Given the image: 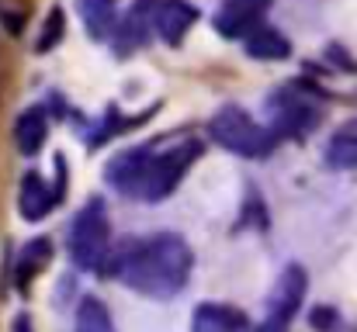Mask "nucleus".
Here are the masks:
<instances>
[{
	"label": "nucleus",
	"instance_id": "obj_3",
	"mask_svg": "<svg viewBox=\"0 0 357 332\" xmlns=\"http://www.w3.org/2000/svg\"><path fill=\"white\" fill-rule=\"evenodd\" d=\"M208 135H212L222 149H229V152H236V156H246V159L267 156V152L274 149V142H278L274 128L257 125L246 111H239V108L219 111V114L208 121Z\"/></svg>",
	"mask_w": 357,
	"mask_h": 332
},
{
	"label": "nucleus",
	"instance_id": "obj_1",
	"mask_svg": "<svg viewBox=\"0 0 357 332\" xmlns=\"http://www.w3.org/2000/svg\"><path fill=\"white\" fill-rule=\"evenodd\" d=\"M191 263V246L174 232H160L153 239H128L119 253H112L108 274L146 298L167 301L188 287Z\"/></svg>",
	"mask_w": 357,
	"mask_h": 332
},
{
	"label": "nucleus",
	"instance_id": "obj_5",
	"mask_svg": "<svg viewBox=\"0 0 357 332\" xmlns=\"http://www.w3.org/2000/svg\"><path fill=\"white\" fill-rule=\"evenodd\" d=\"M305 287H309L305 270H302L298 263H288V267L281 270L278 284L271 287V298H267V319H264L260 332H284L288 329V326L295 322L302 301H305Z\"/></svg>",
	"mask_w": 357,
	"mask_h": 332
},
{
	"label": "nucleus",
	"instance_id": "obj_2",
	"mask_svg": "<svg viewBox=\"0 0 357 332\" xmlns=\"http://www.w3.org/2000/svg\"><path fill=\"white\" fill-rule=\"evenodd\" d=\"M66 253H70V260L80 270H108V260H112V225H108V212H105L101 198L87 201L77 212V219L70 225Z\"/></svg>",
	"mask_w": 357,
	"mask_h": 332
},
{
	"label": "nucleus",
	"instance_id": "obj_12",
	"mask_svg": "<svg viewBox=\"0 0 357 332\" xmlns=\"http://www.w3.org/2000/svg\"><path fill=\"white\" fill-rule=\"evenodd\" d=\"M246 52L253 56V59H288L291 56V42L278 31V28H271V24H260L257 31H250L246 35Z\"/></svg>",
	"mask_w": 357,
	"mask_h": 332
},
{
	"label": "nucleus",
	"instance_id": "obj_13",
	"mask_svg": "<svg viewBox=\"0 0 357 332\" xmlns=\"http://www.w3.org/2000/svg\"><path fill=\"white\" fill-rule=\"evenodd\" d=\"M45 132H49V121H45V114H42L38 108L24 111V114L17 118V125H14L17 149H21L24 156L38 152V149H42V142H45Z\"/></svg>",
	"mask_w": 357,
	"mask_h": 332
},
{
	"label": "nucleus",
	"instance_id": "obj_9",
	"mask_svg": "<svg viewBox=\"0 0 357 332\" xmlns=\"http://www.w3.org/2000/svg\"><path fill=\"white\" fill-rule=\"evenodd\" d=\"M271 0H226L222 10L215 14V28L219 35H229V38H239V35H250L260 28V17L267 14Z\"/></svg>",
	"mask_w": 357,
	"mask_h": 332
},
{
	"label": "nucleus",
	"instance_id": "obj_11",
	"mask_svg": "<svg viewBox=\"0 0 357 332\" xmlns=\"http://www.w3.org/2000/svg\"><path fill=\"white\" fill-rule=\"evenodd\" d=\"M52 205H56V194L49 191V184L38 177V173H24V180H21V194H17V208H21V215L28 221H38L45 219L49 212H52Z\"/></svg>",
	"mask_w": 357,
	"mask_h": 332
},
{
	"label": "nucleus",
	"instance_id": "obj_10",
	"mask_svg": "<svg viewBox=\"0 0 357 332\" xmlns=\"http://www.w3.org/2000/svg\"><path fill=\"white\" fill-rule=\"evenodd\" d=\"M191 332H250V319L233 305L205 301L191 315Z\"/></svg>",
	"mask_w": 357,
	"mask_h": 332
},
{
	"label": "nucleus",
	"instance_id": "obj_8",
	"mask_svg": "<svg viewBox=\"0 0 357 332\" xmlns=\"http://www.w3.org/2000/svg\"><path fill=\"white\" fill-rule=\"evenodd\" d=\"M142 7H146L149 24L156 28V35L163 42H181L188 35V28L195 24V17H198V10L188 0H149Z\"/></svg>",
	"mask_w": 357,
	"mask_h": 332
},
{
	"label": "nucleus",
	"instance_id": "obj_15",
	"mask_svg": "<svg viewBox=\"0 0 357 332\" xmlns=\"http://www.w3.org/2000/svg\"><path fill=\"white\" fill-rule=\"evenodd\" d=\"M77 332H115L112 312L98 298H84L77 308Z\"/></svg>",
	"mask_w": 357,
	"mask_h": 332
},
{
	"label": "nucleus",
	"instance_id": "obj_14",
	"mask_svg": "<svg viewBox=\"0 0 357 332\" xmlns=\"http://www.w3.org/2000/svg\"><path fill=\"white\" fill-rule=\"evenodd\" d=\"M326 163L333 170H357V121L344 125L330 145H326Z\"/></svg>",
	"mask_w": 357,
	"mask_h": 332
},
{
	"label": "nucleus",
	"instance_id": "obj_7",
	"mask_svg": "<svg viewBox=\"0 0 357 332\" xmlns=\"http://www.w3.org/2000/svg\"><path fill=\"white\" fill-rule=\"evenodd\" d=\"M153 149H146V145H135V149H125L121 156H115L112 163H108V184L112 187H119L121 194H128V198H139V191H142V180H146V173H149V163H153Z\"/></svg>",
	"mask_w": 357,
	"mask_h": 332
},
{
	"label": "nucleus",
	"instance_id": "obj_6",
	"mask_svg": "<svg viewBox=\"0 0 357 332\" xmlns=\"http://www.w3.org/2000/svg\"><path fill=\"white\" fill-rule=\"evenodd\" d=\"M271 111H274V135H302L309 128H316L319 111L312 108L298 87L278 90L271 97Z\"/></svg>",
	"mask_w": 357,
	"mask_h": 332
},
{
	"label": "nucleus",
	"instance_id": "obj_4",
	"mask_svg": "<svg viewBox=\"0 0 357 332\" xmlns=\"http://www.w3.org/2000/svg\"><path fill=\"white\" fill-rule=\"evenodd\" d=\"M198 152H202V142H198V139H188V142H181L177 149H170V152H163V156H153L149 173H146L142 191H139V201H163V198L184 180V173H188V166L198 159Z\"/></svg>",
	"mask_w": 357,
	"mask_h": 332
},
{
	"label": "nucleus",
	"instance_id": "obj_16",
	"mask_svg": "<svg viewBox=\"0 0 357 332\" xmlns=\"http://www.w3.org/2000/svg\"><path fill=\"white\" fill-rule=\"evenodd\" d=\"M59 21H63V14H59V10H52V17H49V24H45V28H49V35L38 42V49H49V45H52V38L59 35Z\"/></svg>",
	"mask_w": 357,
	"mask_h": 332
}]
</instances>
